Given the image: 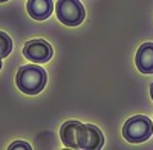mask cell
I'll use <instances>...</instances> for the list:
<instances>
[{
    "label": "cell",
    "instance_id": "obj_3",
    "mask_svg": "<svg viewBox=\"0 0 153 150\" xmlns=\"http://www.w3.org/2000/svg\"><path fill=\"white\" fill-rule=\"evenodd\" d=\"M55 12L58 20L66 26H78L86 17V11L80 0H58Z\"/></svg>",
    "mask_w": 153,
    "mask_h": 150
},
{
    "label": "cell",
    "instance_id": "obj_1",
    "mask_svg": "<svg viewBox=\"0 0 153 150\" xmlns=\"http://www.w3.org/2000/svg\"><path fill=\"white\" fill-rule=\"evenodd\" d=\"M17 87L26 95H37L46 86V72L37 65L22 66L16 75Z\"/></svg>",
    "mask_w": 153,
    "mask_h": 150
},
{
    "label": "cell",
    "instance_id": "obj_8",
    "mask_svg": "<svg viewBox=\"0 0 153 150\" xmlns=\"http://www.w3.org/2000/svg\"><path fill=\"white\" fill-rule=\"evenodd\" d=\"M87 132H86V141H84V147L83 150H97L101 149L104 144V136L103 132H101L97 126H92V124H86Z\"/></svg>",
    "mask_w": 153,
    "mask_h": 150
},
{
    "label": "cell",
    "instance_id": "obj_4",
    "mask_svg": "<svg viewBox=\"0 0 153 150\" xmlns=\"http://www.w3.org/2000/svg\"><path fill=\"white\" fill-rule=\"evenodd\" d=\"M86 132H87L86 124L69 120L60 129L61 143L69 149H83L86 141Z\"/></svg>",
    "mask_w": 153,
    "mask_h": 150
},
{
    "label": "cell",
    "instance_id": "obj_5",
    "mask_svg": "<svg viewBox=\"0 0 153 150\" xmlns=\"http://www.w3.org/2000/svg\"><path fill=\"white\" fill-rule=\"evenodd\" d=\"M23 55L25 58L34 61V63H46L52 58V46L42 39L31 40L25 45Z\"/></svg>",
    "mask_w": 153,
    "mask_h": 150
},
{
    "label": "cell",
    "instance_id": "obj_11",
    "mask_svg": "<svg viewBox=\"0 0 153 150\" xmlns=\"http://www.w3.org/2000/svg\"><path fill=\"white\" fill-rule=\"evenodd\" d=\"M150 97H152V100H153V83L150 84Z\"/></svg>",
    "mask_w": 153,
    "mask_h": 150
},
{
    "label": "cell",
    "instance_id": "obj_6",
    "mask_svg": "<svg viewBox=\"0 0 153 150\" xmlns=\"http://www.w3.org/2000/svg\"><path fill=\"white\" fill-rule=\"evenodd\" d=\"M135 63L139 72L143 74H153V43H144L139 46Z\"/></svg>",
    "mask_w": 153,
    "mask_h": 150
},
{
    "label": "cell",
    "instance_id": "obj_10",
    "mask_svg": "<svg viewBox=\"0 0 153 150\" xmlns=\"http://www.w3.org/2000/svg\"><path fill=\"white\" fill-rule=\"evenodd\" d=\"M9 150H16V149H22V150H31V146L28 143H25V141H16V143H12L9 147Z\"/></svg>",
    "mask_w": 153,
    "mask_h": 150
},
{
    "label": "cell",
    "instance_id": "obj_12",
    "mask_svg": "<svg viewBox=\"0 0 153 150\" xmlns=\"http://www.w3.org/2000/svg\"><path fill=\"white\" fill-rule=\"evenodd\" d=\"M3 2H8V0H0V3H3Z\"/></svg>",
    "mask_w": 153,
    "mask_h": 150
},
{
    "label": "cell",
    "instance_id": "obj_9",
    "mask_svg": "<svg viewBox=\"0 0 153 150\" xmlns=\"http://www.w3.org/2000/svg\"><path fill=\"white\" fill-rule=\"evenodd\" d=\"M12 51V40L11 37L0 31V60L6 58Z\"/></svg>",
    "mask_w": 153,
    "mask_h": 150
},
{
    "label": "cell",
    "instance_id": "obj_7",
    "mask_svg": "<svg viewBox=\"0 0 153 150\" xmlns=\"http://www.w3.org/2000/svg\"><path fill=\"white\" fill-rule=\"evenodd\" d=\"M28 14L34 20H46L54 11L52 0H28Z\"/></svg>",
    "mask_w": 153,
    "mask_h": 150
},
{
    "label": "cell",
    "instance_id": "obj_2",
    "mask_svg": "<svg viewBox=\"0 0 153 150\" xmlns=\"http://www.w3.org/2000/svg\"><path fill=\"white\" fill-rule=\"evenodd\" d=\"M153 133V123L144 115H135L126 121L123 127V136L132 144L147 141Z\"/></svg>",
    "mask_w": 153,
    "mask_h": 150
},
{
    "label": "cell",
    "instance_id": "obj_13",
    "mask_svg": "<svg viewBox=\"0 0 153 150\" xmlns=\"http://www.w3.org/2000/svg\"><path fill=\"white\" fill-rule=\"evenodd\" d=\"M0 69H2V60H0Z\"/></svg>",
    "mask_w": 153,
    "mask_h": 150
}]
</instances>
